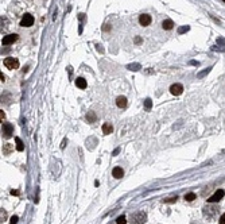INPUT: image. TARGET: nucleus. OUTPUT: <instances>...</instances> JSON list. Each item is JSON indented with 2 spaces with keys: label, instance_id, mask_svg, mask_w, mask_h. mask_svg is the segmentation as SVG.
Wrapping results in <instances>:
<instances>
[{
  "label": "nucleus",
  "instance_id": "1",
  "mask_svg": "<svg viewBox=\"0 0 225 224\" xmlns=\"http://www.w3.org/2000/svg\"><path fill=\"white\" fill-rule=\"evenodd\" d=\"M4 66L10 70H14V69H18L19 68V61L18 58H14V57H7L4 58Z\"/></svg>",
  "mask_w": 225,
  "mask_h": 224
},
{
  "label": "nucleus",
  "instance_id": "2",
  "mask_svg": "<svg viewBox=\"0 0 225 224\" xmlns=\"http://www.w3.org/2000/svg\"><path fill=\"white\" fill-rule=\"evenodd\" d=\"M147 220V215L144 212H136L131 216V223L132 224H143Z\"/></svg>",
  "mask_w": 225,
  "mask_h": 224
},
{
  "label": "nucleus",
  "instance_id": "3",
  "mask_svg": "<svg viewBox=\"0 0 225 224\" xmlns=\"http://www.w3.org/2000/svg\"><path fill=\"white\" fill-rule=\"evenodd\" d=\"M34 24V16L30 15V14H26L23 15V18L21 20V26L22 27H31Z\"/></svg>",
  "mask_w": 225,
  "mask_h": 224
},
{
  "label": "nucleus",
  "instance_id": "4",
  "mask_svg": "<svg viewBox=\"0 0 225 224\" xmlns=\"http://www.w3.org/2000/svg\"><path fill=\"white\" fill-rule=\"evenodd\" d=\"M224 194H225V192L223 190V189H218V190L214 192V194H212V196L208 199V203H217V201H220V200L224 197Z\"/></svg>",
  "mask_w": 225,
  "mask_h": 224
},
{
  "label": "nucleus",
  "instance_id": "5",
  "mask_svg": "<svg viewBox=\"0 0 225 224\" xmlns=\"http://www.w3.org/2000/svg\"><path fill=\"white\" fill-rule=\"evenodd\" d=\"M16 39H18V35H16V34H8V35L3 37L2 43L4 46H8V45H11V43L16 42Z\"/></svg>",
  "mask_w": 225,
  "mask_h": 224
},
{
  "label": "nucleus",
  "instance_id": "6",
  "mask_svg": "<svg viewBox=\"0 0 225 224\" xmlns=\"http://www.w3.org/2000/svg\"><path fill=\"white\" fill-rule=\"evenodd\" d=\"M3 134H4L5 138H11V136H12V134H14L12 124H10V123H4V124H3Z\"/></svg>",
  "mask_w": 225,
  "mask_h": 224
},
{
  "label": "nucleus",
  "instance_id": "7",
  "mask_svg": "<svg viewBox=\"0 0 225 224\" xmlns=\"http://www.w3.org/2000/svg\"><path fill=\"white\" fill-rule=\"evenodd\" d=\"M170 92L174 96H179L183 92V86L181 85V84H173V85L170 86Z\"/></svg>",
  "mask_w": 225,
  "mask_h": 224
},
{
  "label": "nucleus",
  "instance_id": "8",
  "mask_svg": "<svg viewBox=\"0 0 225 224\" xmlns=\"http://www.w3.org/2000/svg\"><path fill=\"white\" fill-rule=\"evenodd\" d=\"M151 22H152V18L148 15V14H143V15L139 16V23L142 26H148Z\"/></svg>",
  "mask_w": 225,
  "mask_h": 224
},
{
  "label": "nucleus",
  "instance_id": "9",
  "mask_svg": "<svg viewBox=\"0 0 225 224\" xmlns=\"http://www.w3.org/2000/svg\"><path fill=\"white\" fill-rule=\"evenodd\" d=\"M116 106L119 107V108H125L127 107V99L124 97V96H119V97L116 99Z\"/></svg>",
  "mask_w": 225,
  "mask_h": 224
},
{
  "label": "nucleus",
  "instance_id": "10",
  "mask_svg": "<svg viewBox=\"0 0 225 224\" xmlns=\"http://www.w3.org/2000/svg\"><path fill=\"white\" fill-rule=\"evenodd\" d=\"M162 27H163V30H171V28L174 27V22H173L171 19H166V20H163Z\"/></svg>",
  "mask_w": 225,
  "mask_h": 224
},
{
  "label": "nucleus",
  "instance_id": "11",
  "mask_svg": "<svg viewBox=\"0 0 225 224\" xmlns=\"http://www.w3.org/2000/svg\"><path fill=\"white\" fill-rule=\"evenodd\" d=\"M123 174H124V171L122 167H115L113 170H112V176H113L115 178H122Z\"/></svg>",
  "mask_w": 225,
  "mask_h": 224
},
{
  "label": "nucleus",
  "instance_id": "12",
  "mask_svg": "<svg viewBox=\"0 0 225 224\" xmlns=\"http://www.w3.org/2000/svg\"><path fill=\"white\" fill-rule=\"evenodd\" d=\"M76 85L78 86V88H81V89H85L86 86H88V84H86V80H85V78L78 77V78L76 80Z\"/></svg>",
  "mask_w": 225,
  "mask_h": 224
},
{
  "label": "nucleus",
  "instance_id": "13",
  "mask_svg": "<svg viewBox=\"0 0 225 224\" xmlns=\"http://www.w3.org/2000/svg\"><path fill=\"white\" fill-rule=\"evenodd\" d=\"M112 131H113V127H112L111 123H104V124H103V132L105 134V135H108V134H112Z\"/></svg>",
  "mask_w": 225,
  "mask_h": 224
},
{
  "label": "nucleus",
  "instance_id": "14",
  "mask_svg": "<svg viewBox=\"0 0 225 224\" xmlns=\"http://www.w3.org/2000/svg\"><path fill=\"white\" fill-rule=\"evenodd\" d=\"M15 142H16V150H18V151H23V149H24V146H23V142L19 138H15Z\"/></svg>",
  "mask_w": 225,
  "mask_h": 224
},
{
  "label": "nucleus",
  "instance_id": "15",
  "mask_svg": "<svg viewBox=\"0 0 225 224\" xmlns=\"http://www.w3.org/2000/svg\"><path fill=\"white\" fill-rule=\"evenodd\" d=\"M86 119L89 120V123H93V122H96V115H94L93 112H89L88 115H86Z\"/></svg>",
  "mask_w": 225,
  "mask_h": 224
},
{
  "label": "nucleus",
  "instance_id": "16",
  "mask_svg": "<svg viewBox=\"0 0 225 224\" xmlns=\"http://www.w3.org/2000/svg\"><path fill=\"white\" fill-rule=\"evenodd\" d=\"M194 199H195V194H194V193H187V194H185V200H186V201H193Z\"/></svg>",
  "mask_w": 225,
  "mask_h": 224
},
{
  "label": "nucleus",
  "instance_id": "17",
  "mask_svg": "<svg viewBox=\"0 0 225 224\" xmlns=\"http://www.w3.org/2000/svg\"><path fill=\"white\" fill-rule=\"evenodd\" d=\"M116 223H117V224H127L125 216H123V215H122V216H119V217L116 219Z\"/></svg>",
  "mask_w": 225,
  "mask_h": 224
},
{
  "label": "nucleus",
  "instance_id": "18",
  "mask_svg": "<svg viewBox=\"0 0 225 224\" xmlns=\"http://www.w3.org/2000/svg\"><path fill=\"white\" fill-rule=\"evenodd\" d=\"M144 107H146V109H151V107H152L151 99H146V101H144Z\"/></svg>",
  "mask_w": 225,
  "mask_h": 224
},
{
  "label": "nucleus",
  "instance_id": "19",
  "mask_svg": "<svg viewBox=\"0 0 225 224\" xmlns=\"http://www.w3.org/2000/svg\"><path fill=\"white\" fill-rule=\"evenodd\" d=\"M128 69H129V70H139V69H140V65H139V63H134V65H128Z\"/></svg>",
  "mask_w": 225,
  "mask_h": 224
},
{
  "label": "nucleus",
  "instance_id": "20",
  "mask_svg": "<svg viewBox=\"0 0 225 224\" xmlns=\"http://www.w3.org/2000/svg\"><path fill=\"white\" fill-rule=\"evenodd\" d=\"M186 31H189V26H183V27H181L179 30H178V33L183 34V33H186Z\"/></svg>",
  "mask_w": 225,
  "mask_h": 224
},
{
  "label": "nucleus",
  "instance_id": "21",
  "mask_svg": "<svg viewBox=\"0 0 225 224\" xmlns=\"http://www.w3.org/2000/svg\"><path fill=\"white\" fill-rule=\"evenodd\" d=\"M18 223V216H12L10 220V224H16Z\"/></svg>",
  "mask_w": 225,
  "mask_h": 224
},
{
  "label": "nucleus",
  "instance_id": "22",
  "mask_svg": "<svg viewBox=\"0 0 225 224\" xmlns=\"http://www.w3.org/2000/svg\"><path fill=\"white\" fill-rule=\"evenodd\" d=\"M134 42L136 43V45H140V43H142V38H140V37H135Z\"/></svg>",
  "mask_w": 225,
  "mask_h": 224
},
{
  "label": "nucleus",
  "instance_id": "23",
  "mask_svg": "<svg viewBox=\"0 0 225 224\" xmlns=\"http://www.w3.org/2000/svg\"><path fill=\"white\" fill-rule=\"evenodd\" d=\"M175 201H177V197H171V199L164 200V203H175Z\"/></svg>",
  "mask_w": 225,
  "mask_h": 224
},
{
  "label": "nucleus",
  "instance_id": "24",
  "mask_svg": "<svg viewBox=\"0 0 225 224\" xmlns=\"http://www.w3.org/2000/svg\"><path fill=\"white\" fill-rule=\"evenodd\" d=\"M10 149H11L10 143H7V144H5V149H4V153H5V154H7V153H8V151H10Z\"/></svg>",
  "mask_w": 225,
  "mask_h": 224
},
{
  "label": "nucleus",
  "instance_id": "25",
  "mask_svg": "<svg viewBox=\"0 0 225 224\" xmlns=\"http://www.w3.org/2000/svg\"><path fill=\"white\" fill-rule=\"evenodd\" d=\"M220 224H225V213L220 217Z\"/></svg>",
  "mask_w": 225,
  "mask_h": 224
},
{
  "label": "nucleus",
  "instance_id": "26",
  "mask_svg": "<svg viewBox=\"0 0 225 224\" xmlns=\"http://www.w3.org/2000/svg\"><path fill=\"white\" fill-rule=\"evenodd\" d=\"M4 118H5V113L3 112V109H2V111H0V119H2V120H3V119H4Z\"/></svg>",
  "mask_w": 225,
  "mask_h": 224
},
{
  "label": "nucleus",
  "instance_id": "27",
  "mask_svg": "<svg viewBox=\"0 0 225 224\" xmlns=\"http://www.w3.org/2000/svg\"><path fill=\"white\" fill-rule=\"evenodd\" d=\"M65 146H66V139H63L61 143V149H65Z\"/></svg>",
  "mask_w": 225,
  "mask_h": 224
},
{
  "label": "nucleus",
  "instance_id": "28",
  "mask_svg": "<svg viewBox=\"0 0 225 224\" xmlns=\"http://www.w3.org/2000/svg\"><path fill=\"white\" fill-rule=\"evenodd\" d=\"M0 80H2V83H4V81H5V77H4V74H3V73H0Z\"/></svg>",
  "mask_w": 225,
  "mask_h": 224
},
{
  "label": "nucleus",
  "instance_id": "29",
  "mask_svg": "<svg viewBox=\"0 0 225 224\" xmlns=\"http://www.w3.org/2000/svg\"><path fill=\"white\" fill-rule=\"evenodd\" d=\"M97 50H99V51H101V53H103V51H104V49H103V46H100V45H97Z\"/></svg>",
  "mask_w": 225,
  "mask_h": 224
},
{
  "label": "nucleus",
  "instance_id": "30",
  "mask_svg": "<svg viewBox=\"0 0 225 224\" xmlns=\"http://www.w3.org/2000/svg\"><path fill=\"white\" fill-rule=\"evenodd\" d=\"M218 43H223V45H225V39H218Z\"/></svg>",
  "mask_w": 225,
  "mask_h": 224
},
{
  "label": "nucleus",
  "instance_id": "31",
  "mask_svg": "<svg viewBox=\"0 0 225 224\" xmlns=\"http://www.w3.org/2000/svg\"><path fill=\"white\" fill-rule=\"evenodd\" d=\"M11 193H12V194H19V192H18V190H12Z\"/></svg>",
  "mask_w": 225,
  "mask_h": 224
},
{
  "label": "nucleus",
  "instance_id": "32",
  "mask_svg": "<svg viewBox=\"0 0 225 224\" xmlns=\"http://www.w3.org/2000/svg\"><path fill=\"white\" fill-rule=\"evenodd\" d=\"M223 2H225V0H223Z\"/></svg>",
  "mask_w": 225,
  "mask_h": 224
}]
</instances>
